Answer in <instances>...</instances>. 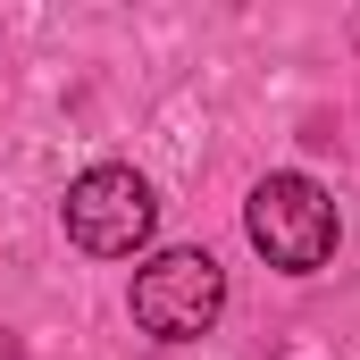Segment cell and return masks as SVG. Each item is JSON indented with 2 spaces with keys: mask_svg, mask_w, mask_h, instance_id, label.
<instances>
[{
  "mask_svg": "<svg viewBox=\"0 0 360 360\" xmlns=\"http://www.w3.org/2000/svg\"><path fill=\"white\" fill-rule=\"evenodd\" d=\"M243 226H252V252L285 276H310L335 260V201L310 176H260L243 201Z\"/></svg>",
  "mask_w": 360,
  "mask_h": 360,
  "instance_id": "obj_1",
  "label": "cell"
},
{
  "mask_svg": "<svg viewBox=\"0 0 360 360\" xmlns=\"http://www.w3.org/2000/svg\"><path fill=\"white\" fill-rule=\"evenodd\" d=\"M226 310V269L210 252H160L134 269V327L160 335V344H193L210 335Z\"/></svg>",
  "mask_w": 360,
  "mask_h": 360,
  "instance_id": "obj_2",
  "label": "cell"
},
{
  "mask_svg": "<svg viewBox=\"0 0 360 360\" xmlns=\"http://www.w3.org/2000/svg\"><path fill=\"white\" fill-rule=\"evenodd\" d=\"M151 218H160V201H151V184L134 168H84L68 184V235L92 260H126L151 235Z\"/></svg>",
  "mask_w": 360,
  "mask_h": 360,
  "instance_id": "obj_3",
  "label": "cell"
},
{
  "mask_svg": "<svg viewBox=\"0 0 360 360\" xmlns=\"http://www.w3.org/2000/svg\"><path fill=\"white\" fill-rule=\"evenodd\" d=\"M0 360H25V344H17V335H8V327H0Z\"/></svg>",
  "mask_w": 360,
  "mask_h": 360,
  "instance_id": "obj_4",
  "label": "cell"
}]
</instances>
